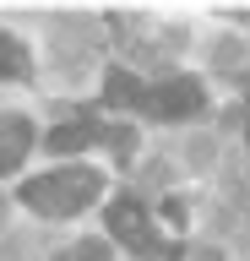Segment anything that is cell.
Instances as JSON below:
<instances>
[{"label": "cell", "mask_w": 250, "mask_h": 261, "mask_svg": "<svg viewBox=\"0 0 250 261\" xmlns=\"http://www.w3.org/2000/svg\"><path fill=\"white\" fill-rule=\"evenodd\" d=\"M103 191V174L98 169H82V163H71V169H49V174H33L22 185V201L44 218H71V212H82L87 201H98Z\"/></svg>", "instance_id": "1"}, {"label": "cell", "mask_w": 250, "mask_h": 261, "mask_svg": "<svg viewBox=\"0 0 250 261\" xmlns=\"http://www.w3.org/2000/svg\"><path fill=\"white\" fill-rule=\"evenodd\" d=\"M109 234L125 240L136 256H163V261H174V245L158 240V228L147 223V212L136 207V201H115V207H109Z\"/></svg>", "instance_id": "2"}, {"label": "cell", "mask_w": 250, "mask_h": 261, "mask_svg": "<svg viewBox=\"0 0 250 261\" xmlns=\"http://www.w3.org/2000/svg\"><path fill=\"white\" fill-rule=\"evenodd\" d=\"M136 109H147L152 120H185V114L201 109V82H190V76H169V82H158V87H147Z\"/></svg>", "instance_id": "3"}, {"label": "cell", "mask_w": 250, "mask_h": 261, "mask_svg": "<svg viewBox=\"0 0 250 261\" xmlns=\"http://www.w3.org/2000/svg\"><path fill=\"white\" fill-rule=\"evenodd\" d=\"M33 147V125L22 114H0V174H11Z\"/></svg>", "instance_id": "4"}, {"label": "cell", "mask_w": 250, "mask_h": 261, "mask_svg": "<svg viewBox=\"0 0 250 261\" xmlns=\"http://www.w3.org/2000/svg\"><path fill=\"white\" fill-rule=\"evenodd\" d=\"M103 130L98 125H87V120H71V125H54L49 130V147L54 152H82V147H93Z\"/></svg>", "instance_id": "5"}, {"label": "cell", "mask_w": 250, "mask_h": 261, "mask_svg": "<svg viewBox=\"0 0 250 261\" xmlns=\"http://www.w3.org/2000/svg\"><path fill=\"white\" fill-rule=\"evenodd\" d=\"M142 93H147V87H142L131 71H109V76H103V98H109V103H120V109L142 103Z\"/></svg>", "instance_id": "6"}, {"label": "cell", "mask_w": 250, "mask_h": 261, "mask_svg": "<svg viewBox=\"0 0 250 261\" xmlns=\"http://www.w3.org/2000/svg\"><path fill=\"white\" fill-rule=\"evenodd\" d=\"M6 76H27V49H22L11 33H0V82Z\"/></svg>", "instance_id": "7"}, {"label": "cell", "mask_w": 250, "mask_h": 261, "mask_svg": "<svg viewBox=\"0 0 250 261\" xmlns=\"http://www.w3.org/2000/svg\"><path fill=\"white\" fill-rule=\"evenodd\" d=\"M60 261H115V250H109L103 240H76Z\"/></svg>", "instance_id": "8"}, {"label": "cell", "mask_w": 250, "mask_h": 261, "mask_svg": "<svg viewBox=\"0 0 250 261\" xmlns=\"http://www.w3.org/2000/svg\"><path fill=\"white\" fill-rule=\"evenodd\" d=\"M109 142H115V152H131V136H125L120 125H109Z\"/></svg>", "instance_id": "9"}]
</instances>
